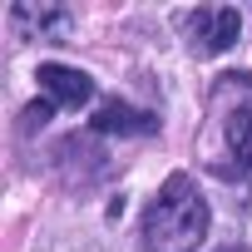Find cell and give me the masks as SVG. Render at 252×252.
Here are the masks:
<instances>
[{"label": "cell", "instance_id": "6da1fadb", "mask_svg": "<svg viewBox=\"0 0 252 252\" xmlns=\"http://www.w3.org/2000/svg\"><path fill=\"white\" fill-rule=\"evenodd\" d=\"M208 237V198L188 173H173L144 208L139 252H198Z\"/></svg>", "mask_w": 252, "mask_h": 252}, {"label": "cell", "instance_id": "7a4b0ae2", "mask_svg": "<svg viewBox=\"0 0 252 252\" xmlns=\"http://www.w3.org/2000/svg\"><path fill=\"white\" fill-rule=\"evenodd\" d=\"M178 25H183V40H188V50H193L198 60L232 50V45H237V30H242V20H237L232 5H198V10H188Z\"/></svg>", "mask_w": 252, "mask_h": 252}, {"label": "cell", "instance_id": "3957f363", "mask_svg": "<svg viewBox=\"0 0 252 252\" xmlns=\"http://www.w3.org/2000/svg\"><path fill=\"white\" fill-rule=\"evenodd\" d=\"M10 30L15 40H69L74 35V10L69 5H55V0H20V5H10Z\"/></svg>", "mask_w": 252, "mask_h": 252}, {"label": "cell", "instance_id": "277c9868", "mask_svg": "<svg viewBox=\"0 0 252 252\" xmlns=\"http://www.w3.org/2000/svg\"><path fill=\"white\" fill-rule=\"evenodd\" d=\"M40 89L50 94V104H64V109H79V104H89L94 99V79L84 74V69H69V64H40Z\"/></svg>", "mask_w": 252, "mask_h": 252}, {"label": "cell", "instance_id": "5b68a950", "mask_svg": "<svg viewBox=\"0 0 252 252\" xmlns=\"http://www.w3.org/2000/svg\"><path fill=\"white\" fill-rule=\"evenodd\" d=\"M94 129L99 134H154L158 129V114L134 109V104H124V99H104L94 109Z\"/></svg>", "mask_w": 252, "mask_h": 252}, {"label": "cell", "instance_id": "8992f818", "mask_svg": "<svg viewBox=\"0 0 252 252\" xmlns=\"http://www.w3.org/2000/svg\"><path fill=\"white\" fill-rule=\"evenodd\" d=\"M222 134H227V149L237 154V163L252 168V99L237 104V109L222 119Z\"/></svg>", "mask_w": 252, "mask_h": 252}, {"label": "cell", "instance_id": "52a82bcc", "mask_svg": "<svg viewBox=\"0 0 252 252\" xmlns=\"http://www.w3.org/2000/svg\"><path fill=\"white\" fill-rule=\"evenodd\" d=\"M50 114H55V104H50V99H40V104H30V109H25V124H20V129H25V134H35V129H45V119H50Z\"/></svg>", "mask_w": 252, "mask_h": 252}]
</instances>
